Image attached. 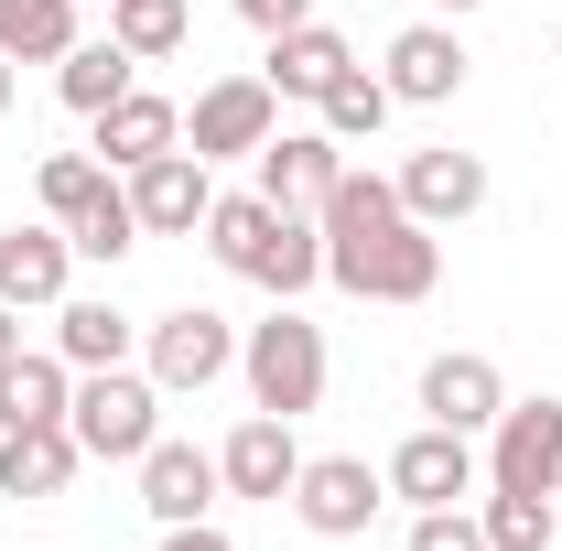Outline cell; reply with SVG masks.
<instances>
[{"instance_id":"obj_1","label":"cell","mask_w":562,"mask_h":551,"mask_svg":"<svg viewBox=\"0 0 562 551\" xmlns=\"http://www.w3.org/2000/svg\"><path fill=\"white\" fill-rule=\"evenodd\" d=\"M325 281L357 292V303H432V281H443V238L401 206V184L390 173H336V195H325Z\"/></svg>"},{"instance_id":"obj_2","label":"cell","mask_w":562,"mask_h":551,"mask_svg":"<svg viewBox=\"0 0 562 551\" xmlns=\"http://www.w3.org/2000/svg\"><path fill=\"white\" fill-rule=\"evenodd\" d=\"M66 432H76L87 465H140L162 443V379L151 368H76Z\"/></svg>"},{"instance_id":"obj_3","label":"cell","mask_w":562,"mask_h":551,"mask_svg":"<svg viewBox=\"0 0 562 551\" xmlns=\"http://www.w3.org/2000/svg\"><path fill=\"white\" fill-rule=\"evenodd\" d=\"M238 379H249V401L281 421H303L325 401V325H303L292 303H271L249 336H238Z\"/></svg>"},{"instance_id":"obj_4","label":"cell","mask_w":562,"mask_h":551,"mask_svg":"<svg viewBox=\"0 0 562 551\" xmlns=\"http://www.w3.org/2000/svg\"><path fill=\"white\" fill-rule=\"evenodd\" d=\"M140 368L162 379V401L216 390V379L238 368V325H227V314H206V303H173V314H151V325H140Z\"/></svg>"},{"instance_id":"obj_5","label":"cell","mask_w":562,"mask_h":551,"mask_svg":"<svg viewBox=\"0 0 562 551\" xmlns=\"http://www.w3.org/2000/svg\"><path fill=\"white\" fill-rule=\"evenodd\" d=\"M379 497H390V476H379L368 454H303V476H292V519H303L314 541H368Z\"/></svg>"},{"instance_id":"obj_6","label":"cell","mask_w":562,"mask_h":551,"mask_svg":"<svg viewBox=\"0 0 562 551\" xmlns=\"http://www.w3.org/2000/svg\"><path fill=\"white\" fill-rule=\"evenodd\" d=\"M487 486L562 497V401H508L487 421Z\"/></svg>"},{"instance_id":"obj_7","label":"cell","mask_w":562,"mask_h":551,"mask_svg":"<svg viewBox=\"0 0 562 551\" xmlns=\"http://www.w3.org/2000/svg\"><path fill=\"white\" fill-rule=\"evenodd\" d=\"M271 131H281L271 76H216L206 98L184 109V151H195V162H238V151H260Z\"/></svg>"},{"instance_id":"obj_8","label":"cell","mask_w":562,"mask_h":551,"mask_svg":"<svg viewBox=\"0 0 562 551\" xmlns=\"http://www.w3.org/2000/svg\"><path fill=\"white\" fill-rule=\"evenodd\" d=\"M390 497H412V508H465V497H476V432L422 421L412 443L390 454Z\"/></svg>"},{"instance_id":"obj_9","label":"cell","mask_w":562,"mask_h":551,"mask_svg":"<svg viewBox=\"0 0 562 551\" xmlns=\"http://www.w3.org/2000/svg\"><path fill=\"white\" fill-rule=\"evenodd\" d=\"M216 476H227V497H260V508H281V497H292V476H303V443H292V421H281V412H249L227 443H216Z\"/></svg>"},{"instance_id":"obj_10","label":"cell","mask_w":562,"mask_h":551,"mask_svg":"<svg viewBox=\"0 0 562 551\" xmlns=\"http://www.w3.org/2000/svg\"><path fill=\"white\" fill-rule=\"evenodd\" d=\"M131 206H140V238H195L206 206H216V184H206V162L173 140V151H151L131 173Z\"/></svg>"},{"instance_id":"obj_11","label":"cell","mask_w":562,"mask_h":551,"mask_svg":"<svg viewBox=\"0 0 562 551\" xmlns=\"http://www.w3.org/2000/svg\"><path fill=\"white\" fill-rule=\"evenodd\" d=\"M508 412V379H497V357L476 346H443L432 368H422V421H443V432H487Z\"/></svg>"},{"instance_id":"obj_12","label":"cell","mask_w":562,"mask_h":551,"mask_svg":"<svg viewBox=\"0 0 562 551\" xmlns=\"http://www.w3.org/2000/svg\"><path fill=\"white\" fill-rule=\"evenodd\" d=\"M76 281V238L44 216V227H0V303L11 314H44V303H66Z\"/></svg>"},{"instance_id":"obj_13","label":"cell","mask_w":562,"mask_h":551,"mask_svg":"<svg viewBox=\"0 0 562 551\" xmlns=\"http://www.w3.org/2000/svg\"><path fill=\"white\" fill-rule=\"evenodd\" d=\"M390 184H401V206H412L422 227H465V216L487 206V162H476V151H454V140H443V151H412Z\"/></svg>"},{"instance_id":"obj_14","label":"cell","mask_w":562,"mask_h":551,"mask_svg":"<svg viewBox=\"0 0 562 551\" xmlns=\"http://www.w3.org/2000/svg\"><path fill=\"white\" fill-rule=\"evenodd\" d=\"M249 162H260V195H271V206H325V195H336V173H347V140H325V131H271Z\"/></svg>"},{"instance_id":"obj_15","label":"cell","mask_w":562,"mask_h":551,"mask_svg":"<svg viewBox=\"0 0 562 551\" xmlns=\"http://www.w3.org/2000/svg\"><path fill=\"white\" fill-rule=\"evenodd\" d=\"M216 497H227V476H216V454H206V443H151V454H140V508H151L162 530L206 519Z\"/></svg>"},{"instance_id":"obj_16","label":"cell","mask_w":562,"mask_h":551,"mask_svg":"<svg viewBox=\"0 0 562 551\" xmlns=\"http://www.w3.org/2000/svg\"><path fill=\"white\" fill-rule=\"evenodd\" d=\"M379 76H390L401 109H443V98L465 87V44H454L443 22H412V33H390V66Z\"/></svg>"},{"instance_id":"obj_17","label":"cell","mask_w":562,"mask_h":551,"mask_svg":"<svg viewBox=\"0 0 562 551\" xmlns=\"http://www.w3.org/2000/svg\"><path fill=\"white\" fill-rule=\"evenodd\" d=\"M87 131H98V162H109V173H140L151 151H173V140H184V109H173V98H151V87H131V98H109Z\"/></svg>"},{"instance_id":"obj_18","label":"cell","mask_w":562,"mask_h":551,"mask_svg":"<svg viewBox=\"0 0 562 551\" xmlns=\"http://www.w3.org/2000/svg\"><path fill=\"white\" fill-rule=\"evenodd\" d=\"M249 281H260L271 303H303V292L325 281V216H314V206H281L271 238H260V260H249Z\"/></svg>"},{"instance_id":"obj_19","label":"cell","mask_w":562,"mask_h":551,"mask_svg":"<svg viewBox=\"0 0 562 551\" xmlns=\"http://www.w3.org/2000/svg\"><path fill=\"white\" fill-rule=\"evenodd\" d=\"M131 346H140V325L109 292H66V303H55V357H66V368H131Z\"/></svg>"},{"instance_id":"obj_20","label":"cell","mask_w":562,"mask_h":551,"mask_svg":"<svg viewBox=\"0 0 562 551\" xmlns=\"http://www.w3.org/2000/svg\"><path fill=\"white\" fill-rule=\"evenodd\" d=\"M76 432L66 421H33V432H0V497H66L76 486Z\"/></svg>"},{"instance_id":"obj_21","label":"cell","mask_w":562,"mask_h":551,"mask_svg":"<svg viewBox=\"0 0 562 551\" xmlns=\"http://www.w3.org/2000/svg\"><path fill=\"white\" fill-rule=\"evenodd\" d=\"M357 55H347V33H336V22H292V33H271V98H325V87H336V76H347Z\"/></svg>"},{"instance_id":"obj_22","label":"cell","mask_w":562,"mask_h":551,"mask_svg":"<svg viewBox=\"0 0 562 551\" xmlns=\"http://www.w3.org/2000/svg\"><path fill=\"white\" fill-rule=\"evenodd\" d=\"M131 76H140V55H131V44H109V33H76V44H66V66H55V98H66L76 120H98L109 98H131Z\"/></svg>"},{"instance_id":"obj_23","label":"cell","mask_w":562,"mask_h":551,"mask_svg":"<svg viewBox=\"0 0 562 551\" xmlns=\"http://www.w3.org/2000/svg\"><path fill=\"white\" fill-rule=\"evenodd\" d=\"M76 368L66 357H0V432H33V421H66Z\"/></svg>"},{"instance_id":"obj_24","label":"cell","mask_w":562,"mask_h":551,"mask_svg":"<svg viewBox=\"0 0 562 551\" xmlns=\"http://www.w3.org/2000/svg\"><path fill=\"white\" fill-rule=\"evenodd\" d=\"M390 109H401V98H390V76L347 66L325 98H314V131H325V140H379V131H390Z\"/></svg>"},{"instance_id":"obj_25","label":"cell","mask_w":562,"mask_h":551,"mask_svg":"<svg viewBox=\"0 0 562 551\" xmlns=\"http://www.w3.org/2000/svg\"><path fill=\"white\" fill-rule=\"evenodd\" d=\"M76 44V0H0V55L11 66H66Z\"/></svg>"},{"instance_id":"obj_26","label":"cell","mask_w":562,"mask_h":551,"mask_svg":"<svg viewBox=\"0 0 562 551\" xmlns=\"http://www.w3.org/2000/svg\"><path fill=\"white\" fill-rule=\"evenodd\" d=\"M184 33H195V0H109V44H131L140 66L184 55Z\"/></svg>"},{"instance_id":"obj_27","label":"cell","mask_w":562,"mask_h":551,"mask_svg":"<svg viewBox=\"0 0 562 551\" xmlns=\"http://www.w3.org/2000/svg\"><path fill=\"white\" fill-rule=\"evenodd\" d=\"M66 238H76V260H109V271H120V260L140 249V206H131V184H98V195H87V216H76Z\"/></svg>"},{"instance_id":"obj_28","label":"cell","mask_w":562,"mask_h":551,"mask_svg":"<svg viewBox=\"0 0 562 551\" xmlns=\"http://www.w3.org/2000/svg\"><path fill=\"white\" fill-rule=\"evenodd\" d=\"M271 195H260V184H249V195H216V206H206V249H216V260H227V271H238V281H249V260H260V238H271Z\"/></svg>"},{"instance_id":"obj_29","label":"cell","mask_w":562,"mask_h":551,"mask_svg":"<svg viewBox=\"0 0 562 551\" xmlns=\"http://www.w3.org/2000/svg\"><path fill=\"white\" fill-rule=\"evenodd\" d=\"M487 551H552V497H519V486H487Z\"/></svg>"},{"instance_id":"obj_30","label":"cell","mask_w":562,"mask_h":551,"mask_svg":"<svg viewBox=\"0 0 562 551\" xmlns=\"http://www.w3.org/2000/svg\"><path fill=\"white\" fill-rule=\"evenodd\" d=\"M98 184H109V162H87V151H55V162H44V216H55V227H76Z\"/></svg>"},{"instance_id":"obj_31","label":"cell","mask_w":562,"mask_h":551,"mask_svg":"<svg viewBox=\"0 0 562 551\" xmlns=\"http://www.w3.org/2000/svg\"><path fill=\"white\" fill-rule=\"evenodd\" d=\"M412 551H487V519H465V508H422V519H412Z\"/></svg>"},{"instance_id":"obj_32","label":"cell","mask_w":562,"mask_h":551,"mask_svg":"<svg viewBox=\"0 0 562 551\" xmlns=\"http://www.w3.org/2000/svg\"><path fill=\"white\" fill-rule=\"evenodd\" d=\"M238 22L249 33H292V22H314V0H238Z\"/></svg>"},{"instance_id":"obj_33","label":"cell","mask_w":562,"mask_h":551,"mask_svg":"<svg viewBox=\"0 0 562 551\" xmlns=\"http://www.w3.org/2000/svg\"><path fill=\"white\" fill-rule=\"evenodd\" d=\"M162 551H238V541H227L216 519H184V530H162Z\"/></svg>"},{"instance_id":"obj_34","label":"cell","mask_w":562,"mask_h":551,"mask_svg":"<svg viewBox=\"0 0 562 551\" xmlns=\"http://www.w3.org/2000/svg\"><path fill=\"white\" fill-rule=\"evenodd\" d=\"M0 357H22V314L11 303H0Z\"/></svg>"},{"instance_id":"obj_35","label":"cell","mask_w":562,"mask_h":551,"mask_svg":"<svg viewBox=\"0 0 562 551\" xmlns=\"http://www.w3.org/2000/svg\"><path fill=\"white\" fill-rule=\"evenodd\" d=\"M0 109H11V55H0Z\"/></svg>"},{"instance_id":"obj_36","label":"cell","mask_w":562,"mask_h":551,"mask_svg":"<svg viewBox=\"0 0 562 551\" xmlns=\"http://www.w3.org/2000/svg\"><path fill=\"white\" fill-rule=\"evenodd\" d=\"M432 11H476V0H432Z\"/></svg>"},{"instance_id":"obj_37","label":"cell","mask_w":562,"mask_h":551,"mask_svg":"<svg viewBox=\"0 0 562 551\" xmlns=\"http://www.w3.org/2000/svg\"><path fill=\"white\" fill-rule=\"evenodd\" d=\"M552 55H562V44H552Z\"/></svg>"}]
</instances>
